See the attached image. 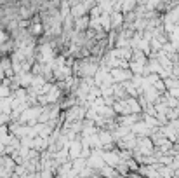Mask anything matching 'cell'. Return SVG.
<instances>
[{
	"label": "cell",
	"mask_w": 179,
	"mask_h": 178,
	"mask_svg": "<svg viewBox=\"0 0 179 178\" xmlns=\"http://www.w3.org/2000/svg\"><path fill=\"white\" fill-rule=\"evenodd\" d=\"M5 40H7V35L4 33V32H2V30H0V45H2V44L5 42Z\"/></svg>",
	"instance_id": "1"
}]
</instances>
